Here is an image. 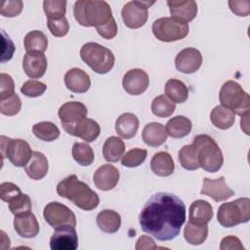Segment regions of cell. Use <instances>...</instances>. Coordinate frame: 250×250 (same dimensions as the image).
Listing matches in <instances>:
<instances>
[{
    "label": "cell",
    "instance_id": "6da1fadb",
    "mask_svg": "<svg viewBox=\"0 0 250 250\" xmlns=\"http://www.w3.org/2000/svg\"><path fill=\"white\" fill-rule=\"evenodd\" d=\"M185 221V203L169 192L153 194L146 202L139 215L142 230L160 241H168L177 237Z\"/></svg>",
    "mask_w": 250,
    "mask_h": 250
},
{
    "label": "cell",
    "instance_id": "7a4b0ae2",
    "mask_svg": "<svg viewBox=\"0 0 250 250\" xmlns=\"http://www.w3.org/2000/svg\"><path fill=\"white\" fill-rule=\"evenodd\" d=\"M57 193L84 211L94 210L100 203L99 195L76 175H70L61 181L57 185Z\"/></svg>",
    "mask_w": 250,
    "mask_h": 250
},
{
    "label": "cell",
    "instance_id": "3957f363",
    "mask_svg": "<svg viewBox=\"0 0 250 250\" xmlns=\"http://www.w3.org/2000/svg\"><path fill=\"white\" fill-rule=\"evenodd\" d=\"M73 15L76 21L86 27H101L112 19L109 4L104 0H78L74 3Z\"/></svg>",
    "mask_w": 250,
    "mask_h": 250
},
{
    "label": "cell",
    "instance_id": "277c9868",
    "mask_svg": "<svg viewBox=\"0 0 250 250\" xmlns=\"http://www.w3.org/2000/svg\"><path fill=\"white\" fill-rule=\"evenodd\" d=\"M192 144L197 150L199 167L210 173H215L222 168L223 152L214 139L205 134L198 135L194 137Z\"/></svg>",
    "mask_w": 250,
    "mask_h": 250
},
{
    "label": "cell",
    "instance_id": "5b68a950",
    "mask_svg": "<svg viewBox=\"0 0 250 250\" xmlns=\"http://www.w3.org/2000/svg\"><path fill=\"white\" fill-rule=\"evenodd\" d=\"M80 57L93 71L99 74L109 72L115 62L114 55L108 48L95 42L85 43L80 49Z\"/></svg>",
    "mask_w": 250,
    "mask_h": 250
},
{
    "label": "cell",
    "instance_id": "8992f818",
    "mask_svg": "<svg viewBox=\"0 0 250 250\" xmlns=\"http://www.w3.org/2000/svg\"><path fill=\"white\" fill-rule=\"evenodd\" d=\"M219 99L222 105L231 109L240 116L249 112V94L242 89L240 84L233 80H228L223 84L219 93Z\"/></svg>",
    "mask_w": 250,
    "mask_h": 250
},
{
    "label": "cell",
    "instance_id": "52a82bcc",
    "mask_svg": "<svg viewBox=\"0 0 250 250\" xmlns=\"http://www.w3.org/2000/svg\"><path fill=\"white\" fill-rule=\"evenodd\" d=\"M217 220L224 228H232L247 223L250 220V199L242 197L223 203L218 209Z\"/></svg>",
    "mask_w": 250,
    "mask_h": 250
},
{
    "label": "cell",
    "instance_id": "ba28073f",
    "mask_svg": "<svg viewBox=\"0 0 250 250\" xmlns=\"http://www.w3.org/2000/svg\"><path fill=\"white\" fill-rule=\"evenodd\" d=\"M152 33L156 39L163 42H175L188 36V23L172 17H164L153 21Z\"/></svg>",
    "mask_w": 250,
    "mask_h": 250
},
{
    "label": "cell",
    "instance_id": "9c48e42d",
    "mask_svg": "<svg viewBox=\"0 0 250 250\" xmlns=\"http://www.w3.org/2000/svg\"><path fill=\"white\" fill-rule=\"evenodd\" d=\"M1 153L16 167H24L30 160L33 151L29 144L22 139H11L1 136Z\"/></svg>",
    "mask_w": 250,
    "mask_h": 250
},
{
    "label": "cell",
    "instance_id": "30bf717a",
    "mask_svg": "<svg viewBox=\"0 0 250 250\" xmlns=\"http://www.w3.org/2000/svg\"><path fill=\"white\" fill-rule=\"evenodd\" d=\"M154 2L148 1H130L127 2L121 11L122 21L129 28H140L147 21L148 8Z\"/></svg>",
    "mask_w": 250,
    "mask_h": 250
},
{
    "label": "cell",
    "instance_id": "8fae6325",
    "mask_svg": "<svg viewBox=\"0 0 250 250\" xmlns=\"http://www.w3.org/2000/svg\"><path fill=\"white\" fill-rule=\"evenodd\" d=\"M43 216L45 221L53 229L67 225L76 227V217L74 213L67 206L58 201L48 203L44 208Z\"/></svg>",
    "mask_w": 250,
    "mask_h": 250
},
{
    "label": "cell",
    "instance_id": "7c38bea8",
    "mask_svg": "<svg viewBox=\"0 0 250 250\" xmlns=\"http://www.w3.org/2000/svg\"><path fill=\"white\" fill-rule=\"evenodd\" d=\"M58 114L62 128L67 132L71 127L87 117L88 110L86 105L80 102H67L60 106Z\"/></svg>",
    "mask_w": 250,
    "mask_h": 250
},
{
    "label": "cell",
    "instance_id": "4fadbf2b",
    "mask_svg": "<svg viewBox=\"0 0 250 250\" xmlns=\"http://www.w3.org/2000/svg\"><path fill=\"white\" fill-rule=\"evenodd\" d=\"M52 250H75L78 248V235L75 227L62 226L55 229L50 238Z\"/></svg>",
    "mask_w": 250,
    "mask_h": 250
},
{
    "label": "cell",
    "instance_id": "5bb4252c",
    "mask_svg": "<svg viewBox=\"0 0 250 250\" xmlns=\"http://www.w3.org/2000/svg\"><path fill=\"white\" fill-rule=\"evenodd\" d=\"M202 64V55L195 48H185L175 58L176 68L183 73L191 74L197 71Z\"/></svg>",
    "mask_w": 250,
    "mask_h": 250
},
{
    "label": "cell",
    "instance_id": "9a60e30c",
    "mask_svg": "<svg viewBox=\"0 0 250 250\" xmlns=\"http://www.w3.org/2000/svg\"><path fill=\"white\" fill-rule=\"evenodd\" d=\"M200 194L207 195L219 202L230 198L234 195V191L227 185L225 177L221 176L219 179L204 178Z\"/></svg>",
    "mask_w": 250,
    "mask_h": 250
},
{
    "label": "cell",
    "instance_id": "2e32d148",
    "mask_svg": "<svg viewBox=\"0 0 250 250\" xmlns=\"http://www.w3.org/2000/svg\"><path fill=\"white\" fill-rule=\"evenodd\" d=\"M149 85L147 73L141 68L128 70L122 79L123 89L130 95L138 96L143 94Z\"/></svg>",
    "mask_w": 250,
    "mask_h": 250
},
{
    "label": "cell",
    "instance_id": "e0dca14e",
    "mask_svg": "<svg viewBox=\"0 0 250 250\" xmlns=\"http://www.w3.org/2000/svg\"><path fill=\"white\" fill-rule=\"evenodd\" d=\"M14 229L20 236L24 238L35 237L40 229L39 223L31 211L16 215L14 219Z\"/></svg>",
    "mask_w": 250,
    "mask_h": 250
},
{
    "label": "cell",
    "instance_id": "ac0fdd59",
    "mask_svg": "<svg viewBox=\"0 0 250 250\" xmlns=\"http://www.w3.org/2000/svg\"><path fill=\"white\" fill-rule=\"evenodd\" d=\"M93 180L99 189L107 191L117 185L119 181V171L111 164H104L96 170Z\"/></svg>",
    "mask_w": 250,
    "mask_h": 250
},
{
    "label": "cell",
    "instance_id": "d6986e66",
    "mask_svg": "<svg viewBox=\"0 0 250 250\" xmlns=\"http://www.w3.org/2000/svg\"><path fill=\"white\" fill-rule=\"evenodd\" d=\"M65 87L73 93H86L91 86L89 74L81 68L73 67L64 74Z\"/></svg>",
    "mask_w": 250,
    "mask_h": 250
},
{
    "label": "cell",
    "instance_id": "ffe728a7",
    "mask_svg": "<svg viewBox=\"0 0 250 250\" xmlns=\"http://www.w3.org/2000/svg\"><path fill=\"white\" fill-rule=\"evenodd\" d=\"M47 59L43 53H26L22 60V68L30 78H41L47 70Z\"/></svg>",
    "mask_w": 250,
    "mask_h": 250
},
{
    "label": "cell",
    "instance_id": "44dd1931",
    "mask_svg": "<svg viewBox=\"0 0 250 250\" xmlns=\"http://www.w3.org/2000/svg\"><path fill=\"white\" fill-rule=\"evenodd\" d=\"M66 133L78 137L86 143H92L100 136L101 127L97 121L86 117L71 127Z\"/></svg>",
    "mask_w": 250,
    "mask_h": 250
},
{
    "label": "cell",
    "instance_id": "7402d4cb",
    "mask_svg": "<svg viewBox=\"0 0 250 250\" xmlns=\"http://www.w3.org/2000/svg\"><path fill=\"white\" fill-rule=\"evenodd\" d=\"M172 18L185 22L191 21L197 15V4L195 1H167Z\"/></svg>",
    "mask_w": 250,
    "mask_h": 250
},
{
    "label": "cell",
    "instance_id": "603a6c76",
    "mask_svg": "<svg viewBox=\"0 0 250 250\" xmlns=\"http://www.w3.org/2000/svg\"><path fill=\"white\" fill-rule=\"evenodd\" d=\"M167 136L164 125L158 122H150L146 124L142 133L144 143L152 147H157L163 145L167 140Z\"/></svg>",
    "mask_w": 250,
    "mask_h": 250
},
{
    "label": "cell",
    "instance_id": "cb8c5ba5",
    "mask_svg": "<svg viewBox=\"0 0 250 250\" xmlns=\"http://www.w3.org/2000/svg\"><path fill=\"white\" fill-rule=\"evenodd\" d=\"M48 169V159L42 152L39 151H33L30 160L24 166V170L27 176L30 179L36 181L43 179L47 175Z\"/></svg>",
    "mask_w": 250,
    "mask_h": 250
},
{
    "label": "cell",
    "instance_id": "d4e9b609",
    "mask_svg": "<svg viewBox=\"0 0 250 250\" xmlns=\"http://www.w3.org/2000/svg\"><path fill=\"white\" fill-rule=\"evenodd\" d=\"M188 218L190 222L195 224L207 225L213 218V207L212 205L202 199L195 200L189 206Z\"/></svg>",
    "mask_w": 250,
    "mask_h": 250
},
{
    "label": "cell",
    "instance_id": "484cf974",
    "mask_svg": "<svg viewBox=\"0 0 250 250\" xmlns=\"http://www.w3.org/2000/svg\"><path fill=\"white\" fill-rule=\"evenodd\" d=\"M139 129L138 117L131 113H122L115 122V131L123 139H131L135 137Z\"/></svg>",
    "mask_w": 250,
    "mask_h": 250
},
{
    "label": "cell",
    "instance_id": "4316f807",
    "mask_svg": "<svg viewBox=\"0 0 250 250\" xmlns=\"http://www.w3.org/2000/svg\"><path fill=\"white\" fill-rule=\"evenodd\" d=\"M151 171L159 177H168L173 174L175 164L172 156L167 151L156 152L150 160Z\"/></svg>",
    "mask_w": 250,
    "mask_h": 250
},
{
    "label": "cell",
    "instance_id": "83f0119b",
    "mask_svg": "<svg viewBox=\"0 0 250 250\" xmlns=\"http://www.w3.org/2000/svg\"><path fill=\"white\" fill-rule=\"evenodd\" d=\"M191 128V121L184 115H177L175 117H172L165 126L167 135L175 139H180L188 136L190 133Z\"/></svg>",
    "mask_w": 250,
    "mask_h": 250
},
{
    "label": "cell",
    "instance_id": "f1b7e54d",
    "mask_svg": "<svg viewBox=\"0 0 250 250\" xmlns=\"http://www.w3.org/2000/svg\"><path fill=\"white\" fill-rule=\"evenodd\" d=\"M97 225L102 231L106 233H114L120 229L121 217L117 212L105 209L98 214Z\"/></svg>",
    "mask_w": 250,
    "mask_h": 250
},
{
    "label": "cell",
    "instance_id": "f546056e",
    "mask_svg": "<svg viewBox=\"0 0 250 250\" xmlns=\"http://www.w3.org/2000/svg\"><path fill=\"white\" fill-rule=\"evenodd\" d=\"M210 120L215 127L222 130H227L233 125L235 121V113L231 109L222 104L217 105L210 113Z\"/></svg>",
    "mask_w": 250,
    "mask_h": 250
},
{
    "label": "cell",
    "instance_id": "4dcf8cb0",
    "mask_svg": "<svg viewBox=\"0 0 250 250\" xmlns=\"http://www.w3.org/2000/svg\"><path fill=\"white\" fill-rule=\"evenodd\" d=\"M125 151V143L118 137L111 136L107 138L103 146V155L108 162H117L123 156Z\"/></svg>",
    "mask_w": 250,
    "mask_h": 250
},
{
    "label": "cell",
    "instance_id": "1f68e13d",
    "mask_svg": "<svg viewBox=\"0 0 250 250\" xmlns=\"http://www.w3.org/2000/svg\"><path fill=\"white\" fill-rule=\"evenodd\" d=\"M208 236V226L203 224H195L188 222L184 229V237L186 241L191 245L202 244Z\"/></svg>",
    "mask_w": 250,
    "mask_h": 250
},
{
    "label": "cell",
    "instance_id": "d6a6232c",
    "mask_svg": "<svg viewBox=\"0 0 250 250\" xmlns=\"http://www.w3.org/2000/svg\"><path fill=\"white\" fill-rule=\"evenodd\" d=\"M165 96L168 97L173 103L183 104L188 98V90L186 84L175 78L169 79L165 84Z\"/></svg>",
    "mask_w": 250,
    "mask_h": 250
},
{
    "label": "cell",
    "instance_id": "836d02e7",
    "mask_svg": "<svg viewBox=\"0 0 250 250\" xmlns=\"http://www.w3.org/2000/svg\"><path fill=\"white\" fill-rule=\"evenodd\" d=\"M26 53H43L48 48V38L40 30L29 31L23 39Z\"/></svg>",
    "mask_w": 250,
    "mask_h": 250
},
{
    "label": "cell",
    "instance_id": "e575fe53",
    "mask_svg": "<svg viewBox=\"0 0 250 250\" xmlns=\"http://www.w3.org/2000/svg\"><path fill=\"white\" fill-rule=\"evenodd\" d=\"M178 158L181 166L188 171L197 170L199 168L197 150L193 144L184 146L178 153Z\"/></svg>",
    "mask_w": 250,
    "mask_h": 250
},
{
    "label": "cell",
    "instance_id": "d590c367",
    "mask_svg": "<svg viewBox=\"0 0 250 250\" xmlns=\"http://www.w3.org/2000/svg\"><path fill=\"white\" fill-rule=\"evenodd\" d=\"M32 133L44 142H53L60 137V129L53 122L42 121L33 125Z\"/></svg>",
    "mask_w": 250,
    "mask_h": 250
},
{
    "label": "cell",
    "instance_id": "8d00e7d4",
    "mask_svg": "<svg viewBox=\"0 0 250 250\" xmlns=\"http://www.w3.org/2000/svg\"><path fill=\"white\" fill-rule=\"evenodd\" d=\"M176 109V104L165 95H159L152 100L151 111L152 113L161 118L171 116Z\"/></svg>",
    "mask_w": 250,
    "mask_h": 250
},
{
    "label": "cell",
    "instance_id": "74e56055",
    "mask_svg": "<svg viewBox=\"0 0 250 250\" xmlns=\"http://www.w3.org/2000/svg\"><path fill=\"white\" fill-rule=\"evenodd\" d=\"M72 157L81 166H89L94 162L93 148L86 143H74L72 146Z\"/></svg>",
    "mask_w": 250,
    "mask_h": 250
},
{
    "label": "cell",
    "instance_id": "f35d334b",
    "mask_svg": "<svg viewBox=\"0 0 250 250\" xmlns=\"http://www.w3.org/2000/svg\"><path fill=\"white\" fill-rule=\"evenodd\" d=\"M43 10L47 20L60 19L64 17L66 13V1L62 0H45L43 2Z\"/></svg>",
    "mask_w": 250,
    "mask_h": 250
},
{
    "label": "cell",
    "instance_id": "ab89813d",
    "mask_svg": "<svg viewBox=\"0 0 250 250\" xmlns=\"http://www.w3.org/2000/svg\"><path fill=\"white\" fill-rule=\"evenodd\" d=\"M21 101L17 93H14L4 99H0V111L7 116H13L20 112Z\"/></svg>",
    "mask_w": 250,
    "mask_h": 250
},
{
    "label": "cell",
    "instance_id": "60d3db41",
    "mask_svg": "<svg viewBox=\"0 0 250 250\" xmlns=\"http://www.w3.org/2000/svg\"><path fill=\"white\" fill-rule=\"evenodd\" d=\"M147 155V151L143 148L135 147L129 151H127L123 156L121 160V164L125 167L133 168L140 166L144 163Z\"/></svg>",
    "mask_w": 250,
    "mask_h": 250
},
{
    "label": "cell",
    "instance_id": "b9f144b4",
    "mask_svg": "<svg viewBox=\"0 0 250 250\" xmlns=\"http://www.w3.org/2000/svg\"><path fill=\"white\" fill-rule=\"evenodd\" d=\"M9 210L12 214L15 216L18 214H21L24 212L31 211L32 205H31V199L27 194L20 193L13 199H11L9 202Z\"/></svg>",
    "mask_w": 250,
    "mask_h": 250
},
{
    "label": "cell",
    "instance_id": "7bdbcfd3",
    "mask_svg": "<svg viewBox=\"0 0 250 250\" xmlns=\"http://www.w3.org/2000/svg\"><path fill=\"white\" fill-rule=\"evenodd\" d=\"M47 89V86L45 83L38 81V80H27L25 81L21 88V92L29 98H36L39 97L41 95H43L45 93Z\"/></svg>",
    "mask_w": 250,
    "mask_h": 250
},
{
    "label": "cell",
    "instance_id": "ee69618b",
    "mask_svg": "<svg viewBox=\"0 0 250 250\" xmlns=\"http://www.w3.org/2000/svg\"><path fill=\"white\" fill-rule=\"evenodd\" d=\"M47 25L51 34L55 37H63L69 30V24L65 17L60 19L47 20Z\"/></svg>",
    "mask_w": 250,
    "mask_h": 250
},
{
    "label": "cell",
    "instance_id": "f6af8a7d",
    "mask_svg": "<svg viewBox=\"0 0 250 250\" xmlns=\"http://www.w3.org/2000/svg\"><path fill=\"white\" fill-rule=\"evenodd\" d=\"M22 8H23V3L21 0L4 1L1 5L0 14L8 18L16 17L21 13Z\"/></svg>",
    "mask_w": 250,
    "mask_h": 250
},
{
    "label": "cell",
    "instance_id": "bcb514c9",
    "mask_svg": "<svg viewBox=\"0 0 250 250\" xmlns=\"http://www.w3.org/2000/svg\"><path fill=\"white\" fill-rule=\"evenodd\" d=\"M20 193H21V188L14 183L4 182L0 185V197L5 202H9Z\"/></svg>",
    "mask_w": 250,
    "mask_h": 250
},
{
    "label": "cell",
    "instance_id": "7dc6e473",
    "mask_svg": "<svg viewBox=\"0 0 250 250\" xmlns=\"http://www.w3.org/2000/svg\"><path fill=\"white\" fill-rule=\"evenodd\" d=\"M15 93L13 78L7 73H0V99H4Z\"/></svg>",
    "mask_w": 250,
    "mask_h": 250
},
{
    "label": "cell",
    "instance_id": "c3c4849f",
    "mask_svg": "<svg viewBox=\"0 0 250 250\" xmlns=\"http://www.w3.org/2000/svg\"><path fill=\"white\" fill-rule=\"evenodd\" d=\"M229 6L231 12L239 17H246L250 13L249 0H229Z\"/></svg>",
    "mask_w": 250,
    "mask_h": 250
},
{
    "label": "cell",
    "instance_id": "681fc988",
    "mask_svg": "<svg viewBox=\"0 0 250 250\" xmlns=\"http://www.w3.org/2000/svg\"><path fill=\"white\" fill-rule=\"evenodd\" d=\"M2 34V55H1V62H5L10 61L15 52V45L11 38L5 33L4 30L1 31Z\"/></svg>",
    "mask_w": 250,
    "mask_h": 250
},
{
    "label": "cell",
    "instance_id": "f907efd6",
    "mask_svg": "<svg viewBox=\"0 0 250 250\" xmlns=\"http://www.w3.org/2000/svg\"><path fill=\"white\" fill-rule=\"evenodd\" d=\"M96 29L100 36H102L104 39H108V40L114 38L117 34V24H116L114 18L108 23H106L101 27H98Z\"/></svg>",
    "mask_w": 250,
    "mask_h": 250
},
{
    "label": "cell",
    "instance_id": "816d5d0a",
    "mask_svg": "<svg viewBox=\"0 0 250 250\" xmlns=\"http://www.w3.org/2000/svg\"><path fill=\"white\" fill-rule=\"evenodd\" d=\"M220 249L221 250H243L244 246L242 245L238 237L229 235L222 239L220 244Z\"/></svg>",
    "mask_w": 250,
    "mask_h": 250
},
{
    "label": "cell",
    "instance_id": "f5cc1de1",
    "mask_svg": "<svg viewBox=\"0 0 250 250\" xmlns=\"http://www.w3.org/2000/svg\"><path fill=\"white\" fill-rule=\"evenodd\" d=\"M136 250H142V249H156L157 245L154 243L153 239L147 235H142L138 238L135 246Z\"/></svg>",
    "mask_w": 250,
    "mask_h": 250
}]
</instances>
